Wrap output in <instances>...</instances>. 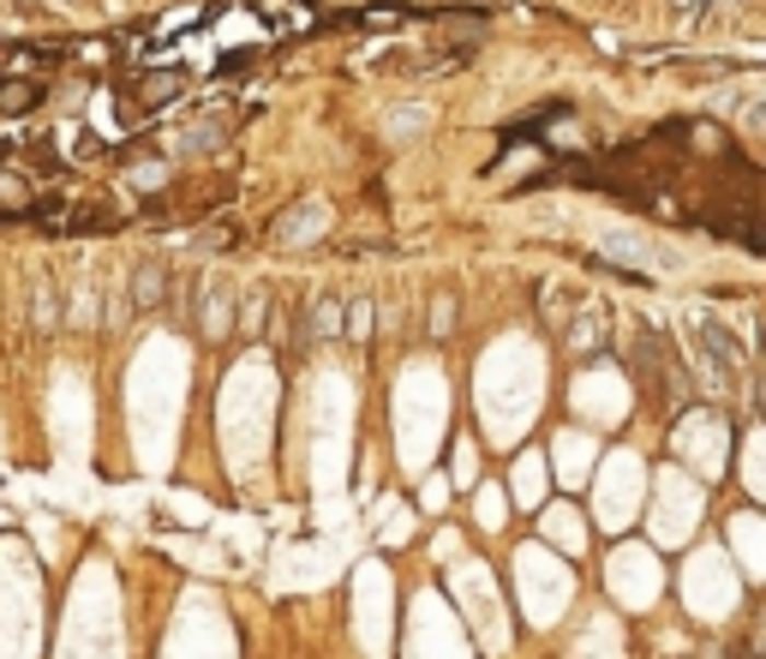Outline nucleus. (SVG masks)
Listing matches in <instances>:
<instances>
[{
  "label": "nucleus",
  "mask_w": 766,
  "mask_h": 659,
  "mask_svg": "<svg viewBox=\"0 0 766 659\" xmlns=\"http://www.w3.org/2000/svg\"><path fill=\"white\" fill-rule=\"evenodd\" d=\"M683 7H688V12H695V7H700V0H683Z\"/></svg>",
  "instance_id": "nucleus-7"
},
{
  "label": "nucleus",
  "mask_w": 766,
  "mask_h": 659,
  "mask_svg": "<svg viewBox=\"0 0 766 659\" xmlns=\"http://www.w3.org/2000/svg\"><path fill=\"white\" fill-rule=\"evenodd\" d=\"M7 7H19V12H24V7H31V0H7Z\"/></svg>",
  "instance_id": "nucleus-6"
},
{
  "label": "nucleus",
  "mask_w": 766,
  "mask_h": 659,
  "mask_svg": "<svg viewBox=\"0 0 766 659\" xmlns=\"http://www.w3.org/2000/svg\"><path fill=\"white\" fill-rule=\"evenodd\" d=\"M162 288H169V270H162V264H144V270L132 276V300H138V307H156Z\"/></svg>",
  "instance_id": "nucleus-4"
},
{
  "label": "nucleus",
  "mask_w": 766,
  "mask_h": 659,
  "mask_svg": "<svg viewBox=\"0 0 766 659\" xmlns=\"http://www.w3.org/2000/svg\"><path fill=\"white\" fill-rule=\"evenodd\" d=\"M336 330H341V300L324 294V300H317V312H312V330H305V342H324V336H336Z\"/></svg>",
  "instance_id": "nucleus-5"
},
{
  "label": "nucleus",
  "mask_w": 766,
  "mask_h": 659,
  "mask_svg": "<svg viewBox=\"0 0 766 659\" xmlns=\"http://www.w3.org/2000/svg\"><path fill=\"white\" fill-rule=\"evenodd\" d=\"M36 103H43L36 79H0V114H31Z\"/></svg>",
  "instance_id": "nucleus-3"
},
{
  "label": "nucleus",
  "mask_w": 766,
  "mask_h": 659,
  "mask_svg": "<svg viewBox=\"0 0 766 659\" xmlns=\"http://www.w3.org/2000/svg\"><path fill=\"white\" fill-rule=\"evenodd\" d=\"M635 372H641V390H653V402L665 414L688 408V390L695 384H688V372L676 366V354L653 336V330H641V342H635Z\"/></svg>",
  "instance_id": "nucleus-1"
},
{
  "label": "nucleus",
  "mask_w": 766,
  "mask_h": 659,
  "mask_svg": "<svg viewBox=\"0 0 766 659\" xmlns=\"http://www.w3.org/2000/svg\"><path fill=\"white\" fill-rule=\"evenodd\" d=\"M181 91H186V72H181V67H169V72H144V79L126 84V108H132V114H156V108H169Z\"/></svg>",
  "instance_id": "nucleus-2"
}]
</instances>
